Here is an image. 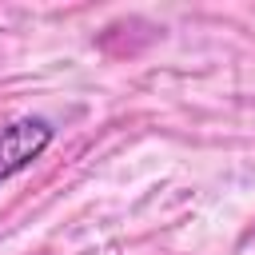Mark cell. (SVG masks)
<instances>
[{
	"label": "cell",
	"instance_id": "cell-1",
	"mask_svg": "<svg viewBox=\"0 0 255 255\" xmlns=\"http://www.w3.org/2000/svg\"><path fill=\"white\" fill-rule=\"evenodd\" d=\"M56 139L52 120L44 116H16L0 128V187L8 179H16L20 171H28Z\"/></svg>",
	"mask_w": 255,
	"mask_h": 255
}]
</instances>
